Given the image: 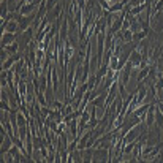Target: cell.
I'll use <instances>...</instances> for the list:
<instances>
[{
    "label": "cell",
    "mask_w": 163,
    "mask_h": 163,
    "mask_svg": "<svg viewBox=\"0 0 163 163\" xmlns=\"http://www.w3.org/2000/svg\"><path fill=\"white\" fill-rule=\"evenodd\" d=\"M15 38H16V36L13 35V32H10V33H7V35H3V38H2V46H3V48H5V46H8Z\"/></svg>",
    "instance_id": "obj_1"
},
{
    "label": "cell",
    "mask_w": 163,
    "mask_h": 163,
    "mask_svg": "<svg viewBox=\"0 0 163 163\" xmlns=\"http://www.w3.org/2000/svg\"><path fill=\"white\" fill-rule=\"evenodd\" d=\"M160 158H163V155H160Z\"/></svg>",
    "instance_id": "obj_3"
},
{
    "label": "cell",
    "mask_w": 163,
    "mask_h": 163,
    "mask_svg": "<svg viewBox=\"0 0 163 163\" xmlns=\"http://www.w3.org/2000/svg\"><path fill=\"white\" fill-rule=\"evenodd\" d=\"M152 124H154V106H151V109L147 113V125L152 127Z\"/></svg>",
    "instance_id": "obj_2"
}]
</instances>
